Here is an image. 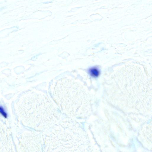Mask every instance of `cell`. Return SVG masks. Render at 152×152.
Instances as JSON below:
<instances>
[{
  "label": "cell",
  "mask_w": 152,
  "mask_h": 152,
  "mask_svg": "<svg viewBox=\"0 0 152 152\" xmlns=\"http://www.w3.org/2000/svg\"><path fill=\"white\" fill-rule=\"evenodd\" d=\"M24 143L26 151H41L42 141L41 138L38 134L32 132L28 133Z\"/></svg>",
  "instance_id": "cell-4"
},
{
  "label": "cell",
  "mask_w": 152,
  "mask_h": 152,
  "mask_svg": "<svg viewBox=\"0 0 152 152\" xmlns=\"http://www.w3.org/2000/svg\"><path fill=\"white\" fill-rule=\"evenodd\" d=\"M52 96L61 110L71 118L83 116L88 112L87 94L81 84L74 79L65 77L57 81Z\"/></svg>",
  "instance_id": "cell-2"
},
{
  "label": "cell",
  "mask_w": 152,
  "mask_h": 152,
  "mask_svg": "<svg viewBox=\"0 0 152 152\" xmlns=\"http://www.w3.org/2000/svg\"><path fill=\"white\" fill-rule=\"evenodd\" d=\"M23 107L26 123L38 131H44L59 121L61 115L44 94L33 92L25 96Z\"/></svg>",
  "instance_id": "cell-3"
},
{
  "label": "cell",
  "mask_w": 152,
  "mask_h": 152,
  "mask_svg": "<svg viewBox=\"0 0 152 152\" xmlns=\"http://www.w3.org/2000/svg\"><path fill=\"white\" fill-rule=\"evenodd\" d=\"M44 151H88L89 143L80 125L70 118L58 122L43 132Z\"/></svg>",
  "instance_id": "cell-1"
},
{
  "label": "cell",
  "mask_w": 152,
  "mask_h": 152,
  "mask_svg": "<svg viewBox=\"0 0 152 152\" xmlns=\"http://www.w3.org/2000/svg\"><path fill=\"white\" fill-rule=\"evenodd\" d=\"M89 73L92 77H97L100 74V71L97 67H93L89 69Z\"/></svg>",
  "instance_id": "cell-5"
},
{
  "label": "cell",
  "mask_w": 152,
  "mask_h": 152,
  "mask_svg": "<svg viewBox=\"0 0 152 152\" xmlns=\"http://www.w3.org/2000/svg\"><path fill=\"white\" fill-rule=\"evenodd\" d=\"M0 113L5 118L7 117V114L2 107L0 106Z\"/></svg>",
  "instance_id": "cell-6"
}]
</instances>
